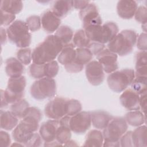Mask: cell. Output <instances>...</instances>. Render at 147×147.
Segmentation results:
<instances>
[{"label": "cell", "instance_id": "1", "mask_svg": "<svg viewBox=\"0 0 147 147\" xmlns=\"http://www.w3.org/2000/svg\"><path fill=\"white\" fill-rule=\"evenodd\" d=\"M41 118L42 113L40 109L36 107H30L25 117L12 132L14 140L24 145L38 130Z\"/></svg>", "mask_w": 147, "mask_h": 147}, {"label": "cell", "instance_id": "2", "mask_svg": "<svg viewBox=\"0 0 147 147\" xmlns=\"http://www.w3.org/2000/svg\"><path fill=\"white\" fill-rule=\"evenodd\" d=\"M64 45L55 35H49L33 49V63L45 64L54 60L59 55Z\"/></svg>", "mask_w": 147, "mask_h": 147}, {"label": "cell", "instance_id": "3", "mask_svg": "<svg viewBox=\"0 0 147 147\" xmlns=\"http://www.w3.org/2000/svg\"><path fill=\"white\" fill-rule=\"evenodd\" d=\"M137 34L133 30H123L118 33L107 45L108 49L119 55L129 54L136 44Z\"/></svg>", "mask_w": 147, "mask_h": 147}, {"label": "cell", "instance_id": "4", "mask_svg": "<svg viewBox=\"0 0 147 147\" xmlns=\"http://www.w3.org/2000/svg\"><path fill=\"white\" fill-rule=\"evenodd\" d=\"M91 41L103 44L109 43L118 33V27L113 22H107L101 25H94L84 29Z\"/></svg>", "mask_w": 147, "mask_h": 147}, {"label": "cell", "instance_id": "5", "mask_svg": "<svg viewBox=\"0 0 147 147\" xmlns=\"http://www.w3.org/2000/svg\"><path fill=\"white\" fill-rule=\"evenodd\" d=\"M26 87V78L24 76L10 78L5 90H1V107L13 104L22 99Z\"/></svg>", "mask_w": 147, "mask_h": 147}, {"label": "cell", "instance_id": "6", "mask_svg": "<svg viewBox=\"0 0 147 147\" xmlns=\"http://www.w3.org/2000/svg\"><path fill=\"white\" fill-rule=\"evenodd\" d=\"M9 40L17 47L28 48L30 43L32 36L26 24L21 20L14 21L6 29Z\"/></svg>", "mask_w": 147, "mask_h": 147}, {"label": "cell", "instance_id": "7", "mask_svg": "<svg viewBox=\"0 0 147 147\" xmlns=\"http://www.w3.org/2000/svg\"><path fill=\"white\" fill-rule=\"evenodd\" d=\"M135 77L133 69H123L111 73L107 77L109 87L113 91L119 93L130 86Z\"/></svg>", "mask_w": 147, "mask_h": 147}, {"label": "cell", "instance_id": "8", "mask_svg": "<svg viewBox=\"0 0 147 147\" xmlns=\"http://www.w3.org/2000/svg\"><path fill=\"white\" fill-rule=\"evenodd\" d=\"M56 83L53 78L44 77L35 81L30 87L31 96L37 100L52 98L56 93Z\"/></svg>", "mask_w": 147, "mask_h": 147}, {"label": "cell", "instance_id": "9", "mask_svg": "<svg viewBox=\"0 0 147 147\" xmlns=\"http://www.w3.org/2000/svg\"><path fill=\"white\" fill-rule=\"evenodd\" d=\"M127 124L122 117L113 118L103 129V136L105 141L118 142L126 132Z\"/></svg>", "mask_w": 147, "mask_h": 147}, {"label": "cell", "instance_id": "10", "mask_svg": "<svg viewBox=\"0 0 147 147\" xmlns=\"http://www.w3.org/2000/svg\"><path fill=\"white\" fill-rule=\"evenodd\" d=\"M67 100L62 97H56L49 101L45 107V115L50 119L56 120L67 115Z\"/></svg>", "mask_w": 147, "mask_h": 147}, {"label": "cell", "instance_id": "11", "mask_svg": "<svg viewBox=\"0 0 147 147\" xmlns=\"http://www.w3.org/2000/svg\"><path fill=\"white\" fill-rule=\"evenodd\" d=\"M91 125V113L89 111H80L70 118V129L76 134L85 133L90 128Z\"/></svg>", "mask_w": 147, "mask_h": 147}, {"label": "cell", "instance_id": "12", "mask_svg": "<svg viewBox=\"0 0 147 147\" xmlns=\"http://www.w3.org/2000/svg\"><path fill=\"white\" fill-rule=\"evenodd\" d=\"M79 17L82 21L84 29L94 25H101L102 20L96 6L90 3L79 12Z\"/></svg>", "mask_w": 147, "mask_h": 147}, {"label": "cell", "instance_id": "13", "mask_svg": "<svg viewBox=\"0 0 147 147\" xmlns=\"http://www.w3.org/2000/svg\"><path fill=\"white\" fill-rule=\"evenodd\" d=\"M85 73L89 83L92 86L101 84L105 78V74L102 65L96 60H92L86 64Z\"/></svg>", "mask_w": 147, "mask_h": 147}, {"label": "cell", "instance_id": "14", "mask_svg": "<svg viewBox=\"0 0 147 147\" xmlns=\"http://www.w3.org/2000/svg\"><path fill=\"white\" fill-rule=\"evenodd\" d=\"M96 59L106 73L111 74L118 68V55L108 49H104L99 52L96 55Z\"/></svg>", "mask_w": 147, "mask_h": 147}, {"label": "cell", "instance_id": "15", "mask_svg": "<svg viewBox=\"0 0 147 147\" xmlns=\"http://www.w3.org/2000/svg\"><path fill=\"white\" fill-rule=\"evenodd\" d=\"M60 126L59 120L49 119L44 122L39 129V134L45 142H49L56 140L57 130Z\"/></svg>", "mask_w": 147, "mask_h": 147}, {"label": "cell", "instance_id": "16", "mask_svg": "<svg viewBox=\"0 0 147 147\" xmlns=\"http://www.w3.org/2000/svg\"><path fill=\"white\" fill-rule=\"evenodd\" d=\"M121 105L128 110H137L140 108V96L132 89L125 90L120 96Z\"/></svg>", "mask_w": 147, "mask_h": 147}, {"label": "cell", "instance_id": "17", "mask_svg": "<svg viewBox=\"0 0 147 147\" xmlns=\"http://www.w3.org/2000/svg\"><path fill=\"white\" fill-rule=\"evenodd\" d=\"M137 7V3L135 1L122 0L117 3V11L121 18L128 20L133 17Z\"/></svg>", "mask_w": 147, "mask_h": 147}, {"label": "cell", "instance_id": "18", "mask_svg": "<svg viewBox=\"0 0 147 147\" xmlns=\"http://www.w3.org/2000/svg\"><path fill=\"white\" fill-rule=\"evenodd\" d=\"M61 24V20L52 10L45 11L41 17V25L48 33H53L57 30Z\"/></svg>", "mask_w": 147, "mask_h": 147}, {"label": "cell", "instance_id": "19", "mask_svg": "<svg viewBox=\"0 0 147 147\" xmlns=\"http://www.w3.org/2000/svg\"><path fill=\"white\" fill-rule=\"evenodd\" d=\"M91 123L94 127L99 130H103L113 117L107 111L96 110L91 113Z\"/></svg>", "mask_w": 147, "mask_h": 147}, {"label": "cell", "instance_id": "20", "mask_svg": "<svg viewBox=\"0 0 147 147\" xmlns=\"http://www.w3.org/2000/svg\"><path fill=\"white\" fill-rule=\"evenodd\" d=\"M5 72L10 78H18L22 76L24 71V67L18 59L10 57L6 61Z\"/></svg>", "mask_w": 147, "mask_h": 147}, {"label": "cell", "instance_id": "21", "mask_svg": "<svg viewBox=\"0 0 147 147\" xmlns=\"http://www.w3.org/2000/svg\"><path fill=\"white\" fill-rule=\"evenodd\" d=\"M73 43H69L64 45L57 56L58 61L65 65L71 63L76 57V49Z\"/></svg>", "mask_w": 147, "mask_h": 147}, {"label": "cell", "instance_id": "22", "mask_svg": "<svg viewBox=\"0 0 147 147\" xmlns=\"http://www.w3.org/2000/svg\"><path fill=\"white\" fill-rule=\"evenodd\" d=\"M18 118L11 111H1V127L5 130L14 129L18 123Z\"/></svg>", "mask_w": 147, "mask_h": 147}, {"label": "cell", "instance_id": "23", "mask_svg": "<svg viewBox=\"0 0 147 147\" xmlns=\"http://www.w3.org/2000/svg\"><path fill=\"white\" fill-rule=\"evenodd\" d=\"M146 51H140L136 56L135 76H147Z\"/></svg>", "mask_w": 147, "mask_h": 147}, {"label": "cell", "instance_id": "24", "mask_svg": "<svg viewBox=\"0 0 147 147\" xmlns=\"http://www.w3.org/2000/svg\"><path fill=\"white\" fill-rule=\"evenodd\" d=\"M132 141L135 147H145L147 146L146 126L141 125L132 131Z\"/></svg>", "mask_w": 147, "mask_h": 147}, {"label": "cell", "instance_id": "25", "mask_svg": "<svg viewBox=\"0 0 147 147\" xmlns=\"http://www.w3.org/2000/svg\"><path fill=\"white\" fill-rule=\"evenodd\" d=\"M72 7V1H56L53 4L52 11L60 18L67 16Z\"/></svg>", "mask_w": 147, "mask_h": 147}, {"label": "cell", "instance_id": "26", "mask_svg": "<svg viewBox=\"0 0 147 147\" xmlns=\"http://www.w3.org/2000/svg\"><path fill=\"white\" fill-rule=\"evenodd\" d=\"M125 119L129 125L132 126L138 127L142 125L145 122L146 117L145 114L139 110H131L126 114Z\"/></svg>", "mask_w": 147, "mask_h": 147}, {"label": "cell", "instance_id": "27", "mask_svg": "<svg viewBox=\"0 0 147 147\" xmlns=\"http://www.w3.org/2000/svg\"><path fill=\"white\" fill-rule=\"evenodd\" d=\"M102 133L96 129L88 132L83 146H102L103 144Z\"/></svg>", "mask_w": 147, "mask_h": 147}, {"label": "cell", "instance_id": "28", "mask_svg": "<svg viewBox=\"0 0 147 147\" xmlns=\"http://www.w3.org/2000/svg\"><path fill=\"white\" fill-rule=\"evenodd\" d=\"M23 8V3L21 1L3 0L1 2V10L12 14L20 13Z\"/></svg>", "mask_w": 147, "mask_h": 147}, {"label": "cell", "instance_id": "29", "mask_svg": "<svg viewBox=\"0 0 147 147\" xmlns=\"http://www.w3.org/2000/svg\"><path fill=\"white\" fill-rule=\"evenodd\" d=\"M29 107V103L25 99H21L11 105L10 111L18 118L23 119L27 114Z\"/></svg>", "mask_w": 147, "mask_h": 147}, {"label": "cell", "instance_id": "30", "mask_svg": "<svg viewBox=\"0 0 147 147\" xmlns=\"http://www.w3.org/2000/svg\"><path fill=\"white\" fill-rule=\"evenodd\" d=\"M64 46L69 43L73 38L74 32L72 29L67 25L60 26L55 34Z\"/></svg>", "mask_w": 147, "mask_h": 147}, {"label": "cell", "instance_id": "31", "mask_svg": "<svg viewBox=\"0 0 147 147\" xmlns=\"http://www.w3.org/2000/svg\"><path fill=\"white\" fill-rule=\"evenodd\" d=\"M93 54L87 48H78L76 49V57L74 60L81 65L87 64L93 57Z\"/></svg>", "mask_w": 147, "mask_h": 147}, {"label": "cell", "instance_id": "32", "mask_svg": "<svg viewBox=\"0 0 147 147\" xmlns=\"http://www.w3.org/2000/svg\"><path fill=\"white\" fill-rule=\"evenodd\" d=\"M73 44L77 48H87L91 41L87 37L84 29L76 32L72 38Z\"/></svg>", "mask_w": 147, "mask_h": 147}, {"label": "cell", "instance_id": "33", "mask_svg": "<svg viewBox=\"0 0 147 147\" xmlns=\"http://www.w3.org/2000/svg\"><path fill=\"white\" fill-rule=\"evenodd\" d=\"M130 85L131 89L138 95L146 92L147 76H135Z\"/></svg>", "mask_w": 147, "mask_h": 147}, {"label": "cell", "instance_id": "34", "mask_svg": "<svg viewBox=\"0 0 147 147\" xmlns=\"http://www.w3.org/2000/svg\"><path fill=\"white\" fill-rule=\"evenodd\" d=\"M70 127L68 126L61 125L60 126L57 130L56 135V141L63 145L65 144L71 138V132Z\"/></svg>", "mask_w": 147, "mask_h": 147}, {"label": "cell", "instance_id": "35", "mask_svg": "<svg viewBox=\"0 0 147 147\" xmlns=\"http://www.w3.org/2000/svg\"><path fill=\"white\" fill-rule=\"evenodd\" d=\"M17 59L23 64L28 65L32 60V53L30 48H21L17 52Z\"/></svg>", "mask_w": 147, "mask_h": 147}, {"label": "cell", "instance_id": "36", "mask_svg": "<svg viewBox=\"0 0 147 147\" xmlns=\"http://www.w3.org/2000/svg\"><path fill=\"white\" fill-rule=\"evenodd\" d=\"M30 75L34 79H41L45 76L44 64H37L33 63L29 68Z\"/></svg>", "mask_w": 147, "mask_h": 147}, {"label": "cell", "instance_id": "37", "mask_svg": "<svg viewBox=\"0 0 147 147\" xmlns=\"http://www.w3.org/2000/svg\"><path fill=\"white\" fill-rule=\"evenodd\" d=\"M59 67L56 60L44 64V74L45 77L53 78L58 74Z\"/></svg>", "mask_w": 147, "mask_h": 147}, {"label": "cell", "instance_id": "38", "mask_svg": "<svg viewBox=\"0 0 147 147\" xmlns=\"http://www.w3.org/2000/svg\"><path fill=\"white\" fill-rule=\"evenodd\" d=\"M82 105L80 102L76 99H69L67 103V115L73 116L82 110Z\"/></svg>", "mask_w": 147, "mask_h": 147}, {"label": "cell", "instance_id": "39", "mask_svg": "<svg viewBox=\"0 0 147 147\" xmlns=\"http://www.w3.org/2000/svg\"><path fill=\"white\" fill-rule=\"evenodd\" d=\"M29 30L32 32L38 30L41 28V20L38 16L33 15L29 17L26 20Z\"/></svg>", "mask_w": 147, "mask_h": 147}, {"label": "cell", "instance_id": "40", "mask_svg": "<svg viewBox=\"0 0 147 147\" xmlns=\"http://www.w3.org/2000/svg\"><path fill=\"white\" fill-rule=\"evenodd\" d=\"M147 9L144 6H140L137 7L134 16L136 20L142 24H146L147 22Z\"/></svg>", "mask_w": 147, "mask_h": 147}, {"label": "cell", "instance_id": "41", "mask_svg": "<svg viewBox=\"0 0 147 147\" xmlns=\"http://www.w3.org/2000/svg\"><path fill=\"white\" fill-rule=\"evenodd\" d=\"M131 136H132V131H129L125 133L119 140L120 146L122 147L134 146Z\"/></svg>", "mask_w": 147, "mask_h": 147}, {"label": "cell", "instance_id": "42", "mask_svg": "<svg viewBox=\"0 0 147 147\" xmlns=\"http://www.w3.org/2000/svg\"><path fill=\"white\" fill-rule=\"evenodd\" d=\"M1 25L2 26H7L11 25L14 21L16 16L14 14L8 13L3 10H1Z\"/></svg>", "mask_w": 147, "mask_h": 147}, {"label": "cell", "instance_id": "43", "mask_svg": "<svg viewBox=\"0 0 147 147\" xmlns=\"http://www.w3.org/2000/svg\"><path fill=\"white\" fill-rule=\"evenodd\" d=\"M66 71L69 73H78L82 71L84 68L83 65H81L75 60L64 65Z\"/></svg>", "mask_w": 147, "mask_h": 147}, {"label": "cell", "instance_id": "44", "mask_svg": "<svg viewBox=\"0 0 147 147\" xmlns=\"http://www.w3.org/2000/svg\"><path fill=\"white\" fill-rule=\"evenodd\" d=\"M42 138L40 134L34 133L33 137L24 145L25 146L28 147H38L41 145Z\"/></svg>", "mask_w": 147, "mask_h": 147}, {"label": "cell", "instance_id": "45", "mask_svg": "<svg viewBox=\"0 0 147 147\" xmlns=\"http://www.w3.org/2000/svg\"><path fill=\"white\" fill-rule=\"evenodd\" d=\"M87 48L90 49V51L92 52V53L94 55H97L99 52H100L103 49H104L105 44L97 42L91 41Z\"/></svg>", "mask_w": 147, "mask_h": 147}, {"label": "cell", "instance_id": "46", "mask_svg": "<svg viewBox=\"0 0 147 147\" xmlns=\"http://www.w3.org/2000/svg\"><path fill=\"white\" fill-rule=\"evenodd\" d=\"M146 33H142L138 37L137 41V47L141 51H146L147 44H146Z\"/></svg>", "mask_w": 147, "mask_h": 147}, {"label": "cell", "instance_id": "47", "mask_svg": "<svg viewBox=\"0 0 147 147\" xmlns=\"http://www.w3.org/2000/svg\"><path fill=\"white\" fill-rule=\"evenodd\" d=\"M11 139L9 133L5 131H0V146L7 147L10 146Z\"/></svg>", "mask_w": 147, "mask_h": 147}, {"label": "cell", "instance_id": "48", "mask_svg": "<svg viewBox=\"0 0 147 147\" xmlns=\"http://www.w3.org/2000/svg\"><path fill=\"white\" fill-rule=\"evenodd\" d=\"M90 3L88 1H72V6L76 9L80 10L84 9Z\"/></svg>", "mask_w": 147, "mask_h": 147}, {"label": "cell", "instance_id": "49", "mask_svg": "<svg viewBox=\"0 0 147 147\" xmlns=\"http://www.w3.org/2000/svg\"><path fill=\"white\" fill-rule=\"evenodd\" d=\"M146 107V92L141 94L140 96V108L142 110V112L145 114Z\"/></svg>", "mask_w": 147, "mask_h": 147}, {"label": "cell", "instance_id": "50", "mask_svg": "<svg viewBox=\"0 0 147 147\" xmlns=\"http://www.w3.org/2000/svg\"><path fill=\"white\" fill-rule=\"evenodd\" d=\"M1 44L3 45L5 44L6 41V37L7 36V33L5 30V29L3 27H1Z\"/></svg>", "mask_w": 147, "mask_h": 147}, {"label": "cell", "instance_id": "51", "mask_svg": "<svg viewBox=\"0 0 147 147\" xmlns=\"http://www.w3.org/2000/svg\"><path fill=\"white\" fill-rule=\"evenodd\" d=\"M120 142H109V141H105L103 144V146H119Z\"/></svg>", "mask_w": 147, "mask_h": 147}, {"label": "cell", "instance_id": "52", "mask_svg": "<svg viewBox=\"0 0 147 147\" xmlns=\"http://www.w3.org/2000/svg\"><path fill=\"white\" fill-rule=\"evenodd\" d=\"M64 146H78V145L76 144L75 141L73 140H69L68 142H67L65 144H64Z\"/></svg>", "mask_w": 147, "mask_h": 147}]
</instances>
